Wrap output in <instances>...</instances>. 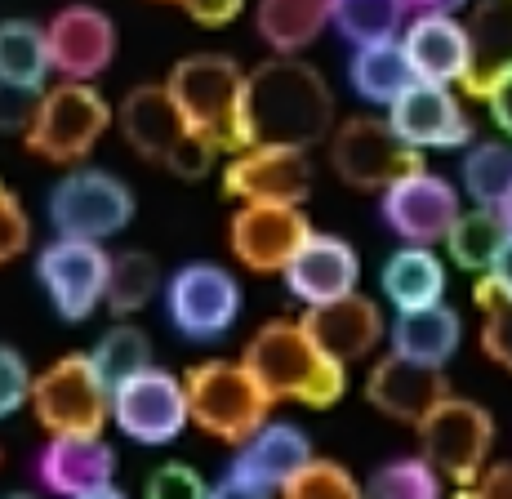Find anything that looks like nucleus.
Listing matches in <instances>:
<instances>
[{"instance_id":"obj_12","label":"nucleus","mask_w":512,"mask_h":499,"mask_svg":"<svg viewBox=\"0 0 512 499\" xmlns=\"http://www.w3.org/2000/svg\"><path fill=\"white\" fill-rule=\"evenodd\" d=\"M107 263L112 254L103 250V241H76L58 237L36 254V281H41L49 308L63 321H85L103 308L107 290Z\"/></svg>"},{"instance_id":"obj_38","label":"nucleus","mask_w":512,"mask_h":499,"mask_svg":"<svg viewBox=\"0 0 512 499\" xmlns=\"http://www.w3.org/2000/svg\"><path fill=\"white\" fill-rule=\"evenodd\" d=\"M481 308V352L512 375V299H472Z\"/></svg>"},{"instance_id":"obj_41","label":"nucleus","mask_w":512,"mask_h":499,"mask_svg":"<svg viewBox=\"0 0 512 499\" xmlns=\"http://www.w3.org/2000/svg\"><path fill=\"white\" fill-rule=\"evenodd\" d=\"M27 393H32V370H27L23 352L0 344V419H9L14 410H23Z\"/></svg>"},{"instance_id":"obj_14","label":"nucleus","mask_w":512,"mask_h":499,"mask_svg":"<svg viewBox=\"0 0 512 499\" xmlns=\"http://www.w3.org/2000/svg\"><path fill=\"white\" fill-rule=\"evenodd\" d=\"M379 210L383 223L406 246H437L464 205H459V188L450 179H441L432 170H415L379 192Z\"/></svg>"},{"instance_id":"obj_51","label":"nucleus","mask_w":512,"mask_h":499,"mask_svg":"<svg viewBox=\"0 0 512 499\" xmlns=\"http://www.w3.org/2000/svg\"><path fill=\"white\" fill-rule=\"evenodd\" d=\"M5 499H36V495H23V491H18V495H5Z\"/></svg>"},{"instance_id":"obj_29","label":"nucleus","mask_w":512,"mask_h":499,"mask_svg":"<svg viewBox=\"0 0 512 499\" xmlns=\"http://www.w3.org/2000/svg\"><path fill=\"white\" fill-rule=\"evenodd\" d=\"M49 76L45 27L32 18H5L0 23V85H18L27 94H41Z\"/></svg>"},{"instance_id":"obj_27","label":"nucleus","mask_w":512,"mask_h":499,"mask_svg":"<svg viewBox=\"0 0 512 499\" xmlns=\"http://www.w3.org/2000/svg\"><path fill=\"white\" fill-rule=\"evenodd\" d=\"M379 281H383V295H388V303L397 312L428 308V303L446 299V263L428 246H401L397 254H388Z\"/></svg>"},{"instance_id":"obj_23","label":"nucleus","mask_w":512,"mask_h":499,"mask_svg":"<svg viewBox=\"0 0 512 499\" xmlns=\"http://www.w3.org/2000/svg\"><path fill=\"white\" fill-rule=\"evenodd\" d=\"M116 125H121L125 143H130L143 161H156V165H165L192 139L165 85H134L121 99V107H116Z\"/></svg>"},{"instance_id":"obj_1","label":"nucleus","mask_w":512,"mask_h":499,"mask_svg":"<svg viewBox=\"0 0 512 499\" xmlns=\"http://www.w3.org/2000/svg\"><path fill=\"white\" fill-rule=\"evenodd\" d=\"M334 125V94L326 76L294 54H277L245 72V148L285 143L312 148Z\"/></svg>"},{"instance_id":"obj_48","label":"nucleus","mask_w":512,"mask_h":499,"mask_svg":"<svg viewBox=\"0 0 512 499\" xmlns=\"http://www.w3.org/2000/svg\"><path fill=\"white\" fill-rule=\"evenodd\" d=\"M415 14H459L468 0H406Z\"/></svg>"},{"instance_id":"obj_24","label":"nucleus","mask_w":512,"mask_h":499,"mask_svg":"<svg viewBox=\"0 0 512 499\" xmlns=\"http://www.w3.org/2000/svg\"><path fill=\"white\" fill-rule=\"evenodd\" d=\"M312 459V442L299 424H259L241 446H236V473L281 491L294 473Z\"/></svg>"},{"instance_id":"obj_39","label":"nucleus","mask_w":512,"mask_h":499,"mask_svg":"<svg viewBox=\"0 0 512 499\" xmlns=\"http://www.w3.org/2000/svg\"><path fill=\"white\" fill-rule=\"evenodd\" d=\"M205 495H210V482L192 464H179V459L152 468L143 482V499H205Z\"/></svg>"},{"instance_id":"obj_46","label":"nucleus","mask_w":512,"mask_h":499,"mask_svg":"<svg viewBox=\"0 0 512 499\" xmlns=\"http://www.w3.org/2000/svg\"><path fill=\"white\" fill-rule=\"evenodd\" d=\"M459 499H512V464H490L459 486Z\"/></svg>"},{"instance_id":"obj_31","label":"nucleus","mask_w":512,"mask_h":499,"mask_svg":"<svg viewBox=\"0 0 512 499\" xmlns=\"http://www.w3.org/2000/svg\"><path fill=\"white\" fill-rule=\"evenodd\" d=\"M464 27L472 41V76L464 85V94H468L481 76L512 63V0H477V9H472V18Z\"/></svg>"},{"instance_id":"obj_25","label":"nucleus","mask_w":512,"mask_h":499,"mask_svg":"<svg viewBox=\"0 0 512 499\" xmlns=\"http://www.w3.org/2000/svg\"><path fill=\"white\" fill-rule=\"evenodd\" d=\"M459 339H464V321H459V312L450 308L446 299L428 303V308L397 312V321H392V330H388L392 352L410 357V361H423V366H446L459 352Z\"/></svg>"},{"instance_id":"obj_34","label":"nucleus","mask_w":512,"mask_h":499,"mask_svg":"<svg viewBox=\"0 0 512 499\" xmlns=\"http://www.w3.org/2000/svg\"><path fill=\"white\" fill-rule=\"evenodd\" d=\"M459 179H464V192L472 197V205L499 210V201H504L512 188V143L486 139V143H477V148H468L464 165H459Z\"/></svg>"},{"instance_id":"obj_43","label":"nucleus","mask_w":512,"mask_h":499,"mask_svg":"<svg viewBox=\"0 0 512 499\" xmlns=\"http://www.w3.org/2000/svg\"><path fill=\"white\" fill-rule=\"evenodd\" d=\"M472 299H512V232L504 237V246L495 250L490 268L481 272V281L472 286Z\"/></svg>"},{"instance_id":"obj_3","label":"nucleus","mask_w":512,"mask_h":499,"mask_svg":"<svg viewBox=\"0 0 512 499\" xmlns=\"http://www.w3.org/2000/svg\"><path fill=\"white\" fill-rule=\"evenodd\" d=\"M174 107L192 139L219 156H232L245 148V72L228 54H187L165 76Z\"/></svg>"},{"instance_id":"obj_17","label":"nucleus","mask_w":512,"mask_h":499,"mask_svg":"<svg viewBox=\"0 0 512 499\" xmlns=\"http://www.w3.org/2000/svg\"><path fill=\"white\" fill-rule=\"evenodd\" d=\"M45 50L63 81H94L116 58V23L94 5H67L45 23Z\"/></svg>"},{"instance_id":"obj_18","label":"nucleus","mask_w":512,"mask_h":499,"mask_svg":"<svg viewBox=\"0 0 512 499\" xmlns=\"http://www.w3.org/2000/svg\"><path fill=\"white\" fill-rule=\"evenodd\" d=\"M401 50L419 81L464 90L472 76V41L459 14H415V23L401 27Z\"/></svg>"},{"instance_id":"obj_50","label":"nucleus","mask_w":512,"mask_h":499,"mask_svg":"<svg viewBox=\"0 0 512 499\" xmlns=\"http://www.w3.org/2000/svg\"><path fill=\"white\" fill-rule=\"evenodd\" d=\"M499 214H504V223H508V232H512V188H508V197L499 201Z\"/></svg>"},{"instance_id":"obj_11","label":"nucleus","mask_w":512,"mask_h":499,"mask_svg":"<svg viewBox=\"0 0 512 499\" xmlns=\"http://www.w3.org/2000/svg\"><path fill=\"white\" fill-rule=\"evenodd\" d=\"M223 197L241 205H303L312 197L308 148L285 143H250L223 165Z\"/></svg>"},{"instance_id":"obj_9","label":"nucleus","mask_w":512,"mask_h":499,"mask_svg":"<svg viewBox=\"0 0 512 499\" xmlns=\"http://www.w3.org/2000/svg\"><path fill=\"white\" fill-rule=\"evenodd\" d=\"M134 219V192L112 170H81L63 174L49 192V223L58 237L76 241H107L125 232Z\"/></svg>"},{"instance_id":"obj_10","label":"nucleus","mask_w":512,"mask_h":499,"mask_svg":"<svg viewBox=\"0 0 512 499\" xmlns=\"http://www.w3.org/2000/svg\"><path fill=\"white\" fill-rule=\"evenodd\" d=\"M241 303V286L219 263H183L165 281V312H170L174 330L183 339H196V344L228 335L241 317Z\"/></svg>"},{"instance_id":"obj_32","label":"nucleus","mask_w":512,"mask_h":499,"mask_svg":"<svg viewBox=\"0 0 512 499\" xmlns=\"http://www.w3.org/2000/svg\"><path fill=\"white\" fill-rule=\"evenodd\" d=\"M161 290V263L147 250H125L107 263V290H103V308L112 317H134Z\"/></svg>"},{"instance_id":"obj_47","label":"nucleus","mask_w":512,"mask_h":499,"mask_svg":"<svg viewBox=\"0 0 512 499\" xmlns=\"http://www.w3.org/2000/svg\"><path fill=\"white\" fill-rule=\"evenodd\" d=\"M205 499H272V486H263V482H254V477L228 468V473L210 486V495H205Z\"/></svg>"},{"instance_id":"obj_42","label":"nucleus","mask_w":512,"mask_h":499,"mask_svg":"<svg viewBox=\"0 0 512 499\" xmlns=\"http://www.w3.org/2000/svg\"><path fill=\"white\" fill-rule=\"evenodd\" d=\"M472 99H481L490 107V116H495V125L504 130V139H512V63L495 67L490 76H481L477 85H472Z\"/></svg>"},{"instance_id":"obj_5","label":"nucleus","mask_w":512,"mask_h":499,"mask_svg":"<svg viewBox=\"0 0 512 499\" xmlns=\"http://www.w3.org/2000/svg\"><path fill=\"white\" fill-rule=\"evenodd\" d=\"M187 424L223 446H241L259 424H268L272 397L254 384L241 361H201L183 375Z\"/></svg>"},{"instance_id":"obj_26","label":"nucleus","mask_w":512,"mask_h":499,"mask_svg":"<svg viewBox=\"0 0 512 499\" xmlns=\"http://www.w3.org/2000/svg\"><path fill=\"white\" fill-rule=\"evenodd\" d=\"M348 81H352V90H357V99H366L374 107H388V103H397L419 76H415V67H410L406 50H401V41L388 36V41L352 45Z\"/></svg>"},{"instance_id":"obj_20","label":"nucleus","mask_w":512,"mask_h":499,"mask_svg":"<svg viewBox=\"0 0 512 499\" xmlns=\"http://www.w3.org/2000/svg\"><path fill=\"white\" fill-rule=\"evenodd\" d=\"M281 277L294 299L317 308V303H330V299L348 295V290H357L361 259L343 237H330V232L312 228V237L294 250V259L281 268Z\"/></svg>"},{"instance_id":"obj_19","label":"nucleus","mask_w":512,"mask_h":499,"mask_svg":"<svg viewBox=\"0 0 512 499\" xmlns=\"http://www.w3.org/2000/svg\"><path fill=\"white\" fill-rule=\"evenodd\" d=\"M455 388H450L446 366H423V361L410 357H383L379 366H370L366 375V401L379 415L397 419V424H419L437 401H446Z\"/></svg>"},{"instance_id":"obj_33","label":"nucleus","mask_w":512,"mask_h":499,"mask_svg":"<svg viewBox=\"0 0 512 499\" xmlns=\"http://www.w3.org/2000/svg\"><path fill=\"white\" fill-rule=\"evenodd\" d=\"M410 5L406 0H330V27L348 45H370L401 36Z\"/></svg>"},{"instance_id":"obj_49","label":"nucleus","mask_w":512,"mask_h":499,"mask_svg":"<svg viewBox=\"0 0 512 499\" xmlns=\"http://www.w3.org/2000/svg\"><path fill=\"white\" fill-rule=\"evenodd\" d=\"M72 499H130V495H125L121 486L107 482V486H94V491H81V495H72Z\"/></svg>"},{"instance_id":"obj_6","label":"nucleus","mask_w":512,"mask_h":499,"mask_svg":"<svg viewBox=\"0 0 512 499\" xmlns=\"http://www.w3.org/2000/svg\"><path fill=\"white\" fill-rule=\"evenodd\" d=\"M36 424L49 437L63 433H103L112 419V388L94 370L90 352H67L41 375H32V393H27Z\"/></svg>"},{"instance_id":"obj_16","label":"nucleus","mask_w":512,"mask_h":499,"mask_svg":"<svg viewBox=\"0 0 512 499\" xmlns=\"http://www.w3.org/2000/svg\"><path fill=\"white\" fill-rule=\"evenodd\" d=\"M388 125L406 148H464L472 143V116L450 85L415 81L397 103H388Z\"/></svg>"},{"instance_id":"obj_2","label":"nucleus","mask_w":512,"mask_h":499,"mask_svg":"<svg viewBox=\"0 0 512 499\" xmlns=\"http://www.w3.org/2000/svg\"><path fill=\"white\" fill-rule=\"evenodd\" d=\"M241 366L254 375L272 401H294L308 410H330L348 393V366L317 348V339L303 330V321L277 317L263 321L250 339H245Z\"/></svg>"},{"instance_id":"obj_40","label":"nucleus","mask_w":512,"mask_h":499,"mask_svg":"<svg viewBox=\"0 0 512 499\" xmlns=\"http://www.w3.org/2000/svg\"><path fill=\"white\" fill-rule=\"evenodd\" d=\"M27 246H32V219H27L23 201L0 183V268L14 263Z\"/></svg>"},{"instance_id":"obj_36","label":"nucleus","mask_w":512,"mask_h":499,"mask_svg":"<svg viewBox=\"0 0 512 499\" xmlns=\"http://www.w3.org/2000/svg\"><path fill=\"white\" fill-rule=\"evenodd\" d=\"M441 477L428 459H392L379 473H370V482L361 486V499H441Z\"/></svg>"},{"instance_id":"obj_35","label":"nucleus","mask_w":512,"mask_h":499,"mask_svg":"<svg viewBox=\"0 0 512 499\" xmlns=\"http://www.w3.org/2000/svg\"><path fill=\"white\" fill-rule=\"evenodd\" d=\"M90 361H94L98 375H103V384L116 388L121 379H130V375H139L143 366H152V339H147L134 321L121 317L112 330H103V339L94 344Z\"/></svg>"},{"instance_id":"obj_15","label":"nucleus","mask_w":512,"mask_h":499,"mask_svg":"<svg viewBox=\"0 0 512 499\" xmlns=\"http://www.w3.org/2000/svg\"><path fill=\"white\" fill-rule=\"evenodd\" d=\"M308 237L312 223L303 214V205H241L228 228V246L236 263L259 272V277L281 272Z\"/></svg>"},{"instance_id":"obj_22","label":"nucleus","mask_w":512,"mask_h":499,"mask_svg":"<svg viewBox=\"0 0 512 499\" xmlns=\"http://www.w3.org/2000/svg\"><path fill=\"white\" fill-rule=\"evenodd\" d=\"M36 477L49 495L72 499L94 486H107L116 477V450L103 442V433H63L49 437L41 459H36Z\"/></svg>"},{"instance_id":"obj_21","label":"nucleus","mask_w":512,"mask_h":499,"mask_svg":"<svg viewBox=\"0 0 512 499\" xmlns=\"http://www.w3.org/2000/svg\"><path fill=\"white\" fill-rule=\"evenodd\" d=\"M299 321H303V330L317 339V348L339 361V366L370 357L383 339L379 303L366 299L361 290H348V295H339L330 303H317V308H308V317H299Z\"/></svg>"},{"instance_id":"obj_4","label":"nucleus","mask_w":512,"mask_h":499,"mask_svg":"<svg viewBox=\"0 0 512 499\" xmlns=\"http://www.w3.org/2000/svg\"><path fill=\"white\" fill-rule=\"evenodd\" d=\"M107 130H112V103L94 90V81H58L54 90L36 94L23 143L49 165H76L98 148Z\"/></svg>"},{"instance_id":"obj_45","label":"nucleus","mask_w":512,"mask_h":499,"mask_svg":"<svg viewBox=\"0 0 512 499\" xmlns=\"http://www.w3.org/2000/svg\"><path fill=\"white\" fill-rule=\"evenodd\" d=\"M36 94L18 90V85H0V134H23L32 121Z\"/></svg>"},{"instance_id":"obj_8","label":"nucleus","mask_w":512,"mask_h":499,"mask_svg":"<svg viewBox=\"0 0 512 499\" xmlns=\"http://www.w3.org/2000/svg\"><path fill=\"white\" fill-rule=\"evenodd\" d=\"M326 143L330 170L339 174V183H348L357 192H383L388 183L423 170V152L406 148L392 134V125L379 121V116H348V121L330 125Z\"/></svg>"},{"instance_id":"obj_37","label":"nucleus","mask_w":512,"mask_h":499,"mask_svg":"<svg viewBox=\"0 0 512 499\" xmlns=\"http://www.w3.org/2000/svg\"><path fill=\"white\" fill-rule=\"evenodd\" d=\"M277 495L281 499H361V482L343 464H334V459L312 455Z\"/></svg>"},{"instance_id":"obj_13","label":"nucleus","mask_w":512,"mask_h":499,"mask_svg":"<svg viewBox=\"0 0 512 499\" xmlns=\"http://www.w3.org/2000/svg\"><path fill=\"white\" fill-rule=\"evenodd\" d=\"M112 419L130 442L165 446L187 428V393L183 379L161 366H143L139 375L112 388Z\"/></svg>"},{"instance_id":"obj_44","label":"nucleus","mask_w":512,"mask_h":499,"mask_svg":"<svg viewBox=\"0 0 512 499\" xmlns=\"http://www.w3.org/2000/svg\"><path fill=\"white\" fill-rule=\"evenodd\" d=\"M161 5L183 9V14L201 27H228L232 18L245 9V0H161Z\"/></svg>"},{"instance_id":"obj_28","label":"nucleus","mask_w":512,"mask_h":499,"mask_svg":"<svg viewBox=\"0 0 512 499\" xmlns=\"http://www.w3.org/2000/svg\"><path fill=\"white\" fill-rule=\"evenodd\" d=\"M254 27L277 54H299L330 27V0H259Z\"/></svg>"},{"instance_id":"obj_30","label":"nucleus","mask_w":512,"mask_h":499,"mask_svg":"<svg viewBox=\"0 0 512 499\" xmlns=\"http://www.w3.org/2000/svg\"><path fill=\"white\" fill-rule=\"evenodd\" d=\"M504 237H508L504 214L490 210V205H472V210H459V219L450 223V232L441 241H446L455 268L486 272L490 259H495V250L504 246Z\"/></svg>"},{"instance_id":"obj_7","label":"nucleus","mask_w":512,"mask_h":499,"mask_svg":"<svg viewBox=\"0 0 512 499\" xmlns=\"http://www.w3.org/2000/svg\"><path fill=\"white\" fill-rule=\"evenodd\" d=\"M415 428H419V455L437 468L441 482H455V486H468L486 468V455L495 446L490 410L455 393L437 401Z\"/></svg>"}]
</instances>
